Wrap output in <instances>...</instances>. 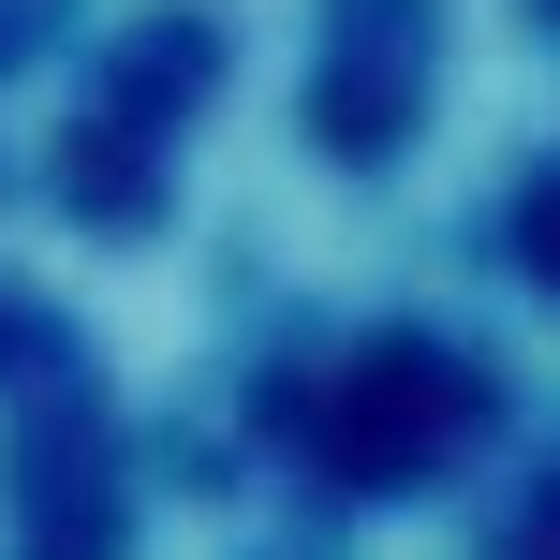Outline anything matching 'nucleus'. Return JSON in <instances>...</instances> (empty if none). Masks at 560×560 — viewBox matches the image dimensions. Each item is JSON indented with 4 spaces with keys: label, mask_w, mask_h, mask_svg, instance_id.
<instances>
[{
    "label": "nucleus",
    "mask_w": 560,
    "mask_h": 560,
    "mask_svg": "<svg viewBox=\"0 0 560 560\" xmlns=\"http://www.w3.org/2000/svg\"><path fill=\"white\" fill-rule=\"evenodd\" d=\"M516 236H532V252L560 266V177H546V192H532V207H516Z\"/></svg>",
    "instance_id": "nucleus-1"
}]
</instances>
